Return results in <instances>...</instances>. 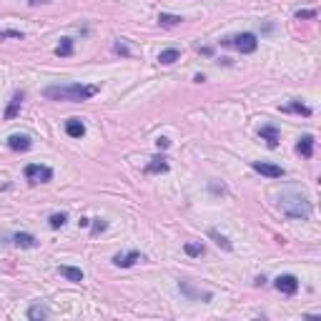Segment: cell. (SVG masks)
I'll return each mask as SVG.
<instances>
[{
  "instance_id": "23",
  "label": "cell",
  "mask_w": 321,
  "mask_h": 321,
  "mask_svg": "<svg viewBox=\"0 0 321 321\" xmlns=\"http://www.w3.org/2000/svg\"><path fill=\"white\" fill-rule=\"evenodd\" d=\"M48 221H51V229H60V226H65V221H68V213H53Z\"/></svg>"
},
{
  "instance_id": "9",
  "label": "cell",
  "mask_w": 321,
  "mask_h": 321,
  "mask_svg": "<svg viewBox=\"0 0 321 321\" xmlns=\"http://www.w3.org/2000/svg\"><path fill=\"white\" fill-rule=\"evenodd\" d=\"M8 148H10V151H30V148H33V141H30V136H26V133H13V136H8Z\"/></svg>"
},
{
  "instance_id": "20",
  "label": "cell",
  "mask_w": 321,
  "mask_h": 321,
  "mask_svg": "<svg viewBox=\"0 0 321 321\" xmlns=\"http://www.w3.org/2000/svg\"><path fill=\"white\" fill-rule=\"evenodd\" d=\"M158 23L166 26V28H171V26H181L183 18H181V15H171V13H161V15H158Z\"/></svg>"
},
{
  "instance_id": "17",
  "label": "cell",
  "mask_w": 321,
  "mask_h": 321,
  "mask_svg": "<svg viewBox=\"0 0 321 321\" xmlns=\"http://www.w3.org/2000/svg\"><path fill=\"white\" fill-rule=\"evenodd\" d=\"M13 243L20 246V249H35V246H38V238L33 234H15L13 236Z\"/></svg>"
},
{
  "instance_id": "11",
  "label": "cell",
  "mask_w": 321,
  "mask_h": 321,
  "mask_svg": "<svg viewBox=\"0 0 321 321\" xmlns=\"http://www.w3.org/2000/svg\"><path fill=\"white\" fill-rule=\"evenodd\" d=\"M259 136L266 141V146H268V148H276V146H279V128H276V126H261Z\"/></svg>"
},
{
  "instance_id": "1",
  "label": "cell",
  "mask_w": 321,
  "mask_h": 321,
  "mask_svg": "<svg viewBox=\"0 0 321 321\" xmlns=\"http://www.w3.org/2000/svg\"><path fill=\"white\" fill-rule=\"evenodd\" d=\"M98 93V86H83V83H63V86H48L43 90V95L48 101H70V103H78V101H88Z\"/></svg>"
},
{
  "instance_id": "13",
  "label": "cell",
  "mask_w": 321,
  "mask_h": 321,
  "mask_svg": "<svg viewBox=\"0 0 321 321\" xmlns=\"http://www.w3.org/2000/svg\"><path fill=\"white\" fill-rule=\"evenodd\" d=\"M166 171H168V158L166 156L151 158V163L146 166V174H166Z\"/></svg>"
},
{
  "instance_id": "7",
  "label": "cell",
  "mask_w": 321,
  "mask_h": 321,
  "mask_svg": "<svg viewBox=\"0 0 321 321\" xmlns=\"http://www.w3.org/2000/svg\"><path fill=\"white\" fill-rule=\"evenodd\" d=\"M23 101H26V93H23V90H15L13 98H10V103H8V108H5V113H3V118H5V120H13V118L20 113Z\"/></svg>"
},
{
  "instance_id": "21",
  "label": "cell",
  "mask_w": 321,
  "mask_h": 321,
  "mask_svg": "<svg viewBox=\"0 0 321 321\" xmlns=\"http://www.w3.org/2000/svg\"><path fill=\"white\" fill-rule=\"evenodd\" d=\"M208 236H211V238H213V241H216V243H218L221 249H226V251H231V241H229V238H226V236H224V234H218L216 229H211V231H208Z\"/></svg>"
},
{
  "instance_id": "16",
  "label": "cell",
  "mask_w": 321,
  "mask_h": 321,
  "mask_svg": "<svg viewBox=\"0 0 321 321\" xmlns=\"http://www.w3.org/2000/svg\"><path fill=\"white\" fill-rule=\"evenodd\" d=\"M58 274L65 276L68 281H73V284H81V281H83V271H81V268H73V266H60Z\"/></svg>"
},
{
  "instance_id": "30",
  "label": "cell",
  "mask_w": 321,
  "mask_h": 321,
  "mask_svg": "<svg viewBox=\"0 0 321 321\" xmlns=\"http://www.w3.org/2000/svg\"><path fill=\"white\" fill-rule=\"evenodd\" d=\"M116 53H123V56H128V51H126V48H123L120 43H118V45H116Z\"/></svg>"
},
{
  "instance_id": "4",
  "label": "cell",
  "mask_w": 321,
  "mask_h": 321,
  "mask_svg": "<svg viewBox=\"0 0 321 321\" xmlns=\"http://www.w3.org/2000/svg\"><path fill=\"white\" fill-rule=\"evenodd\" d=\"M26 178H28L33 186H35V183H48V181L53 178V171H51L48 166H40V163H28V166H26Z\"/></svg>"
},
{
  "instance_id": "6",
  "label": "cell",
  "mask_w": 321,
  "mask_h": 321,
  "mask_svg": "<svg viewBox=\"0 0 321 321\" xmlns=\"http://www.w3.org/2000/svg\"><path fill=\"white\" fill-rule=\"evenodd\" d=\"M251 168H254L256 174L266 176V178H281V176H284V168H281V166H276V163H266V161H254Z\"/></svg>"
},
{
  "instance_id": "24",
  "label": "cell",
  "mask_w": 321,
  "mask_h": 321,
  "mask_svg": "<svg viewBox=\"0 0 321 321\" xmlns=\"http://www.w3.org/2000/svg\"><path fill=\"white\" fill-rule=\"evenodd\" d=\"M183 251H186L188 256H204V246H201V243H186Z\"/></svg>"
},
{
  "instance_id": "18",
  "label": "cell",
  "mask_w": 321,
  "mask_h": 321,
  "mask_svg": "<svg viewBox=\"0 0 321 321\" xmlns=\"http://www.w3.org/2000/svg\"><path fill=\"white\" fill-rule=\"evenodd\" d=\"M178 58H181V51H178V48H166V51L158 53V63H161V65H174Z\"/></svg>"
},
{
  "instance_id": "14",
  "label": "cell",
  "mask_w": 321,
  "mask_h": 321,
  "mask_svg": "<svg viewBox=\"0 0 321 321\" xmlns=\"http://www.w3.org/2000/svg\"><path fill=\"white\" fill-rule=\"evenodd\" d=\"M296 151H299L304 158H311V156H314V136H301L299 143H296Z\"/></svg>"
},
{
  "instance_id": "8",
  "label": "cell",
  "mask_w": 321,
  "mask_h": 321,
  "mask_svg": "<svg viewBox=\"0 0 321 321\" xmlns=\"http://www.w3.org/2000/svg\"><path fill=\"white\" fill-rule=\"evenodd\" d=\"M146 256L141 254V251H128V254H116L113 256V263L116 266H120V268H131L136 261H143Z\"/></svg>"
},
{
  "instance_id": "19",
  "label": "cell",
  "mask_w": 321,
  "mask_h": 321,
  "mask_svg": "<svg viewBox=\"0 0 321 321\" xmlns=\"http://www.w3.org/2000/svg\"><path fill=\"white\" fill-rule=\"evenodd\" d=\"M56 56H60V58L73 56V40H70V38H60L58 48H56Z\"/></svg>"
},
{
  "instance_id": "5",
  "label": "cell",
  "mask_w": 321,
  "mask_h": 321,
  "mask_svg": "<svg viewBox=\"0 0 321 321\" xmlns=\"http://www.w3.org/2000/svg\"><path fill=\"white\" fill-rule=\"evenodd\" d=\"M274 286H276V291L286 293V296H293V293L299 291V279H296L293 274H281V276L274 281Z\"/></svg>"
},
{
  "instance_id": "10",
  "label": "cell",
  "mask_w": 321,
  "mask_h": 321,
  "mask_svg": "<svg viewBox=\"0 0 321 321\" xmlns=\"http://www.w3.org/2000/svg\"><path fill=\"white\" fill-rule=\"evenodd\" d=\"M65 133H68L70 138H83V136H86V123H83L81 118H70V120L65 123Z\"/></svg>"
},
{
  "instance_id": "27",
  "label": "cell",
  "mask_w": 321,
  "mask_h": 321,
  "mask_svg": "<svg viewBox=\"0 0 321 321\" xmlns=\"http://www.w3.org/2000/svg\"><path fill=\"white\" fill-rule=\"evenodd\" d=\"M108 229V224L103 221V218H95V224H93V234H101V231H106Z\"/></svg>"
},
{
  "instance_id": "25",
  "label": "cell",
  "mask_w": 321,
  "mask_h": 321,
  "mask_svg": "<svg viewBox=\"0 0 321 321\" xmlns=\"http://www.w3.org/2000/svg\"><path fill=\"white\" fill-rule=\"evenodd\" d=\"M5 38H15V40H23L26 35H23L20 30H0V40H5Z\"/></svg>"
},
{
  "instance_id": "26",
  "label": "cell",
  "mask_w": 321,
  "mask_h": 321,
  "mask_svg": "<svg viewBox=\"0 0 321 321\" xmlns=\"http://www.w3.org/2000/svg\"><path fill=\"white\" fill-rule=\"evenodd\" d=\"M316 18V10H299L296 13V20H314Z\"/></svg>"
},
{
  "instance_id": "29",
  "label": "cell",
  "mask_w": 321,
  "mask_h": 321,
  "mask_svg": "<svg viewBox=\"0 0 321 321\" xmlns=\"http://www.w3.org/2000/svg\"><path fill=\"white\" fill-rule=\"evenodd\" d=\"M211 191H213V193H226V188L218 186V183H211Z\"/></svg>"
},
{
  "instance_id": "2",
  "label": "cell",
  "mask_w": 321,
  "mask_h": 321,
  "mask_svg": "<svg viewBox=\"0 0 321 321\" xmlns=\"http://www.w3.org/2000/svg\"><path fill=\"white\" fill-rule=\"evenodd\" d=\"M279 208L286 218H293V221H309L311 213H314V206L306 196L301 193H284L279 199Z\"/></svg>"
},
{
  "instance_id": "31",
  "label": "cell",
  "mask_w": 321,
  "mask_h": 321,
  "mask_svg": "<svg viewBox=\"0 0 321 321\" xmlns=\"http://www.w3.org/2000/svg\"><path fill=\"white\" fill-rule=\"evenodd\" d=\"M45 3H51V0H30V5H45Z\"/></svg>"
},
{
  "instance_id": "22",
  "label": "cell",
  "mask_w": 321,
  "mask_h": 321,
  "mask_svg": "<svg viewBox=\"0 0 321 321\" xmlns=\"http://www.w3.org/2000/svg\"><path fill=\"white\" fill-rule=\"evenodd\" d=\"M286 111L301 113V116H311V108H306V106H304V103H299V101H291V103L286 106Z\"/></svg>"
},
{
  "instance_id": "12",
  "label": "cell",
  "mask_w": 321,
  "mask_h": 321,
  "mask_svg": "<svg viewBox=\"0 0 321 321\" xmlns=\"http://www.w3.org/2000/svg\"><path fill=\"white\" fill-rule=\"evenodd\" d=\"M178 289L186 293V296H191V299H199V301L204 299V301H211V293H208V291H201V289H193V286H191L188 281H178Z\"/></svg>"
},
{
  "instance_id": "28",
  "label": "cell",
  "mask_w": 321,
  "mask_h": 321,
  "mask_svg": "<svg viewBox=\"0 0 321 321\" xmlns=\"http://www.w3.org/2000/svg\"><path fill=\"white\" fill-rule=\"evenodd\" d=\"M156 146H158V148H168V146H171V141H168L166 136H161V138L156 141Z\"/></svg>"
},
{
  "instance_id": "3",
  "label": "cell",
  "mask_w": 321,
  "mask_h": 321,
  "mask_svg": "<svg viewBox=\"0 0 321 321\" xmlns=\"http://www.w3.org/2000/svg\"><path fill=\"white\" fill-rule=\"evenodd\" d=\"M221 43H224V45H231V48H236L238 53H254V51L259 48V40H256V35H254V33H238V35H229V38H224Z\"/></svg>"
},
{
  "instance_id": "15",
  "label": "cell",
  "mask_w": 321,
  "mask_h": 321,
  "mask_svg": "<svg viewBox=\"0 0 321 321\" xmlns=\"http://www.w3.org/2000/svg\"><path fill=\"white\" fill-rule=\"evenodd\" d=\"M51 316V309L48 306H43V304H33L28 309V319L30 321H43Z\"/></svg>"
}]
</instances>
